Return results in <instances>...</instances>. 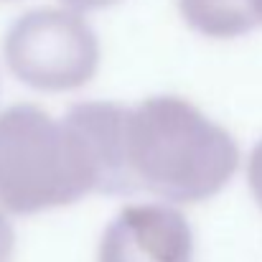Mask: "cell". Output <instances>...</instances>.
I'll return each mask as SVG.
<instances>
[{
    "mask_svg": "<svg viewBox=\"0 0 262 262\" xmlns=\"http://www.w3.org/2000/svg\"><path fill=\"white\" fill-rule=\"evenodd\" d=\"M178 8L188 26L214 38H232L257 26L250 0H178Z\"/></svg>",
    "mask_w": 262,
    "mask_h": 262,
    "instance_id": "cell-5",
    "label": "cell"
},
{
    "mask_svg": "<svg viewBox=\"0 0 262 262\" xmlns=\"http://www.w3.org/2000/svg\"><path fill=\"white\" fill-rule=\"evenodd\" d=\"M13 247H15V234H13V227H10V219H8L5 209L0 206V262L10 260Z\"/></svg>",
    "mask_w": 262,
    "mask_h": 262,
    "instance_id": "cell-7",
    "label": "cell"
},
{
    "mask_svg": "<svg viewBox=\"0 0 262 262\" xmlns=\"http://www.w3.org/2000/svg\"><path fill=\"white\" fill-rule=\"evenodd\" d=\"M193 234L171 206L140 204L122 209L104 229L97 262H188Z\"/></svg>",
    "mask_w": 262,
    "mask_h": 262,
    "instance_id": "cell-4",
    "label": "cell"
},
{
    "mask_svg": "<svg viewBox=\"0 0 262 262\" xmlns=\"http://www.w3.org/2000/svg\"><path fill=\"white\" fill-rule=\"evenodd\" d=\"M64 3L69 5V10L82 13V10H99V8H110V5H115V3H120V0H64Z\"/></svg>",
    "mask_w": 262,
    "mask_h": 262,
    "instance_id": "cell-8",
    "label": "cell"
},
{
    "mask_svg": "<svg viewBox=\"0 0 262 262\" xmlns=\"http://www.w3.org/2000/svg\"><path fill=\"white\" fill-rule=\"evenodd\" d=\"M250 8H252L255 20H257V26H260L262 23V0H250Z\"/></svg>",
    "mask_w": 262,
    "mask_h": 262,
    "instance_id": "cell-9",
    "label": "cell"
},
{
    "mask_svg": "<svg viewBox=\"0 0 262 262\" xmlns=\"http://www.w3.org/2000/svg\"><path fill=\"white\" fill-rule=\"evenodd\" d=\"M5 64L28 87L69 92L84 87L97 74L99 41L77 10L38 8L10 26Z\"/></svg>",
    "mask_w": 262,
    "mask_h": 262,
    "instance_id": "cell-3",
    "label": "cell"
},
{
    "mask_svg": "<svg viewBox=\"0 0 262 262\" xmlns=\"http://www.w3.org/2000/svg\"><path fill=\"white\" fill-rule=\"evenodd\" d=\"M99 191L89 145L69 117H51L36 104L0 112V206L38 214Z\"/></svg>",
    "mask_w": 262,
    "mask_h": 262,
    "instance_id": "cell-2",
    "label": "cell"
},
{
    "mask_svg": "<svg viewBox=\"0 0 262 262\" xmlns=\"http://www.w3.org/2000/svg\"><path fill=\"white\" fill-rule=\"evenodd\" d=\"M237 166L234 138L188 99L158 94L127 107L125 176L130 191L193 204L219 193Z\"/></svg>",
    "mask_w": 262,
    "mask_h": 262,
    "instance_id": "cell-1",
    "label": "cell"
},
{
    "mask_svg": "<svg viewBox=\"0 0 262 262\" xmlns=\"http://www.w3.org/2000/svg\"><path fill=\"white\" fill-rule=\"evenodd\" d=\"M247 181H250V188H252L255 201L260 204V209H262V140L255 145V150L250 153V161H247Z\"/></svg>",
    "mask_w": 262,
    "mask_h": 262,
    "instance_id": "cell-6",
    "label": "cell"
}]
</instances>
